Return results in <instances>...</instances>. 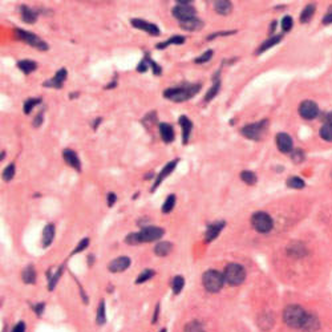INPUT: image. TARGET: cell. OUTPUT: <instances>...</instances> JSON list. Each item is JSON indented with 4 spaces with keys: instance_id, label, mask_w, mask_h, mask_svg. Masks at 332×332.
<instances>
[{
    "instance_id": "6da1fadb",
    "label": "cell",
    "mask_w": 332,
    "mask_h": 332,
    "mask_svg": "<svg viewBox=\"0 0 332 332\" xmlns=\"http://www.w3.org/2000/svg\"><path fill=\"white\" fill-rule=\"evenodd\" d=\"M202 88L201 83H184L178 86L167 88L164 90V97L173 103H184L193 99Z\"/></svg>"
},
{
    "instance_id": "7a4b0ae2",
    "label": "cell",
    "mask_w": 332,
    "mask_h": 332,
    "mask_svg": "<svg viewBox=\"0 0 332 332\" xmlns=\"http://www.w3.org/2000/svg\"><path fill=\"white\" fill-rule=\"evenodd\" d=\"M307 316H309V313L296 304L286 307L285 312H283V320L287 326L292 328H303Z\"/></svg>"
},
{
    "instance_id": "3957f363",
    "label": "cell",
    "mask_w": 332,
    "mask_h": 332,
    "mask_svg": "<svg viewBox=\"0 0 332 332\" xmlns=\"http://www.w3.org/2000/svg\"><path fill=\"white\" fill-rule=\"evenodd\" d=\"M14 35L16 40H20V42H23V43L28 44V45L36 48V49L42 51V52H45V51L49 49V45L44 42L43 39L39 38L38 35L29 32V31H25V29L21 28H15Z\"/></svg>"
},
{
    "instance_id": "277c9868",
    "label": "cell",
    "mask_w": 332,
    "mask_h": 332,
    "mask_svg": "<svg viewBox=\"0 0 332 332\" xmlns=\"http://www.w3.org/2000/svg\"><path fill=\"white\" fill-rule=\"evenodd\" d=\"M202 285L209 292H218L225 285V276L217 270H208L202 275Z\"/></svg>"
},
{
    "instance_id": "5b68a950",
    "label": "cell",
    "mask_w": 332,
    "mask_h": 332,
    "mask_svg": "<svg viewBox=\"0 0 332 332\" xmlns=\"http://www.w3.org/2000/svg\"><path fill=\"white\" fill-rule=\"evenodd\" d=\"M223 276H225V282H228V285L239 286L246 279V271L243 269V266L238 263H230L223 271Z\"/></svg>"
},
{
    "instance_id": "8992f818",
    "label": "cell",
    "mask_w": 332,
    "mask_h": 332,
    "mask_svg": "<svg viewBox=\"0 0 332 332\" xmlns=\"http://www.w3.org/2000/svg\"><path fill=\"white\" fill-rule=\"evenodd\" d=\"M171 14L178 20V23L197 18V10L193 5V1H177L171 10Z\"/></svg>"
},
{
    "instance_id": "52a82bcc",
    "label": "cell",
    "mask_w": 332,
    "mask_h": 332,
    "mask_svg": "<svg viewBox=\"0 0 332 332\" xmlns=\"http://www.w3.org/2000/svg\"><path fill=\"white\" fill-rule=\"evenodd\" d=\"M251 225L252 228H255L258 232L266 234V232H270L272 230V228H274V221L265 211H256L255 214H252Z\"/></svg>"
},
{
    "instance_id": "ba28073f",
    "label": "cell",
    "mask_w": 332,
    "mask_h": 332,
    "mask_svg": "<svg viewBox=\"0 0 332 332\" xmlns=\"http://www.w3.org/2000/svg\"><path fill=\"white\" fill-rule=\"evenodd\" d=\"M267 124H269L267 120H262V121H258V123L249 124V125H246V126H243L241 129V133H242L245 137L249 138V140L258 141V140H261L263 133L266 132Z\"/></svg>"
},
{
    "instance_id": "9c48e42d",
    "label": "cell",
    "mask_w": 332,
    "mask_h": 332,
    "mask_svg": "<svg viewBox=\"0 0 332 332\" xmlns=\"http://www.w3.org/2000/svg\"><path fill=\"white\" fill-rule=\"evenodd\" d=\"M138 232H140L141 243H149L161 239L164 237V234H165V230L162 228H157V226H145L141 231Z\"/></svg>"
},
{
    "instance_id": "30bf717a",
    "label": "cell",
    "mask_w": 332,
    "mask_h": 332,
    "mask_svg": "<svg viewBox=\"0 0 332 332\" xmlns=\"http://www.w3.org/2000/svg\"><path fill=\"white\" fill-rule=\"evenodd\" d=\"M178 162H180V158H174V160L169 161L165 166H164V167H162L161 171H160V174H158V176L154 178V184H153V186H152V193H153V191H156L157 187L161 185L162 181L165 180L166 177L170 176L171 173L176 170V167H177V165H178Z\"/></svg>"
},
{
    "instance_id": "8fae6325",
    "label": "cell",
    "mask_w": 332,
    "mask_h": 332,
    "mask_svg": "<svg viewBox=\"0 0 332 332\" xmlns=\"http://www.w3.org/2000/svg\"><path fill=\"white\" fill-rule=\"evenodd\" d=\"M66 77H68V71L66 68H62L55 73V76L49 80L44 81L43 86L44 88H53V89H62L64 83H65Z\"/></svg>"
},
{
    "instance_id": "7c38bea8",
    "label": "cell",
    "mask_w": 332,
    "mask_h": 332,
    "mask_svg": "<svg viewBox=\"0 0 332 332\" xmlns=\"http://www.w3.org/2000/svg\"><path fill=\"white\" fill-rule=\"evenodd\" d=\"M299 113H300V116L306 120L316 119L319 116L318 105H316V103L310 101V100L303 101V103L300 104V106H299Z\"/></svg>"
},
{
    "instance_id": "4fadbf2b",
    "label": "cell",
    "mask_w": 332,
    "mask_h": 332,
    "mask_svg": "<svg viewBox=\"0 0 332 332\" xmlns=\"http://www.w3.org/2000/svg\"><path fill=\"white\" fill-rule=\"evenodd\" d=\"M130 24H132V27H134V28L141 29L144 32L149 33L150 36H160V33H161L158 25L149 23V21L144 19H130Z\"/></svg>"
},
{
    "instance_id": "5bb4252c",
    "label": "cell",
    "mask_w": 332,
    "mask_h": 332,
    "mask_svg": "<svg viewBox=\"0 0 332 332\" xmlns=\"http://www.w3.org/2000/svg\"><path fill=\"white\" fill-rule=\"evenodd\" d=\"M225 226H226L225 221H215V222L209 223L208 228H206V232H205V241H206V243L213 242L214 239L219 235V232L225 228Z\"/></svg>"
},
{
    "instance_id": "9a60e30c",
    "label": "cell",
    "mask_w": 332,
    "mask_h": 332,
    "mask_svg": "<svg viewBox=\"0 0 332 332\" xmlns=\"http://www.w3.org/2000/svg\"><path fill=\"white\" fill-rule=\"evenodd\" d=\"M221 85H222V81H221V72L217 71L213 75V77H211V86H210V89L208 90L206 95H205L204 99L205 103H210L215 96L218 95L219 90H221Z\"/></svg>"
},
{
    "instance_id": "2e32d148",
    "label": "cell",
    "mask_w": 332,
    "mask_h": 332,
    "mask_svg": "<svg viewBox=\"0 0 332 332\" xmlns=\"http://www.w3.org/2000/svg\"><path fill=\"white\" fill-rule=\"evenodd\" d=\"M276 146L282 153H291L294 150V143L292 138L287 133H278L276 134Z\"/></svg>"
},
{
    "instance_id": "e0dca14e",
    "label": "cell",
    "mask_w": 332,
    "mask_h": 332,
    "mask_svg": "<svg viewBox=\"0 0 332 332\" xmlns=\"http://www.w3.org/2000/svg\"><path fill=\"white\" fill-rule=\"evenodd\" d=\"M158 132H160V137L165 144H171L176 140V132H174V128L171 126L170 124H158Z\"/></svg>"
},
{
    "instance_id": "ac0fdd59",
    "label": "cell",
    "mask_w": 332,
    "mask_h": 332,
    "mask_svg": "<svg viewBox=\"0 0 332 332\" xmlns=\"http://www.w3.org/2000/svg\"><path fill=\"white\" fill-rule=\"evenodd\" d=\"M178 124H180L181 129H182V144L186 145L189 143L190 136H191V132H193V123L191 120L187 119L185 114H182L178 117Z\"/></svg>"
},
{
    "instance_id": "d6986e66",
    "label": "cell",
    "mask_w": 332,
    "mask_h": 332,
    "mask_svg": "<svg viewBox=\"0 0 332 332\" xmlns=\"http://www.w3.org/2000/svg\"><path fill=\"white\" fill-rule=\"evenodd\" d=\"M130 266V258L129 256H119L108 265V270L110 272H123Z\"/></svg>"
},
{
    "instance_id": "ffe728a7",
    "label": "cell",
    "mask_w": 332,
    "mask_h": 332,
    "mask_svg": "<svg viewBox=\"0 0 332 332\" xmlns=\"http://www.w3.org/2000/svg\"><path fill=\"white\" fill-rule=\"evenodd\" d=\"M62 158L66 162V165L73 167L76 171H81V161L76 152H73L72 149H64L62 150Z\"/></svg>"
},
{
    "instance_id": "44dd1931",
    "label": "cell",
    "mask_w": 332,
    "mask_h": 332,
    "mask_svg": "<svg viewBox=\"0 0 332 332\" xmlns=\"http://www.w3.org/2000/svg\"><path fill=\"white\" fill-rule=\"evenodd\" d=\"M55 232H56V228H55L53 223L45 225V228H43V232H42V246L44 249H47L52 245L53 239H55Z\"/></svg>"
},
{
    "instance_id": "7402d4cb",
    "label": "cell",
    "mask_w": 332,
    "mask_h": 332,
    "mask_svg": "<svg viewBox=\"0 0 332 332\" xmlns=\"http://www.w3.org/2000/svg\"><path fill=\"white\" fill-rule=\"evenodd\" d=\"M40 11L29 8L27 5H20V15H21V20L27 24H35L39 18Z\"/></svg>"
},
{
    "instance_id": "603a6c76",
    "label": "cell",
    "mask_w": 332,
    "mask_h": 332,
    "mask_svg": "<svg viewBox=\"0 0 332 332\" xmlns=\"http://www.w3.org/2000/svg\"><path fill=\"white\" fill-rule=\"evenodd\" d=\"M204 21L198 18H193V19L185 20V21H181L180 27L182 29H185L187 32H195V31H199V29L204 28Z\"/></svg>"
},
{
    "instance_id": "cb8c5ba5",
    "label": "cell",
    "mask_w": 332,
    "mask_h": 332,
    "mask_svg": "<svg viewBox=\"0 0 332 332\" xmlns=\"http://www.w3.org/2000/svg\"><path fill=\"white\" fill-rule=\"evenodd\" d=\"M214 11L218 15H222V16H226V15H230L232 11V3L228 1V0H218V1H214L213 3Z\"/></svg>"
},
{
    "instance_id": "d4e9b609",
    "label": "cell",
    "mask_w": 332,
    "mask_h": 332,
    "mask_svg": "<svg viewBox=\"0 0 332 332\" xmlns=\"http://www.w3.org/2000/svg\"><path fill=\"white\" fill-rule=\"evenodd\" d=\"M186 42L185 36H181V35H176V36H171L170 39H167L162 43L156 44L157 49H165V48L170 47V45H181Z\"/></svg>"
},
{
    "instance_id": "484cf974",
    "label": "cell",
    "mask_w": 332,
    "mask_h": 332,
    "mask_svg": "<svg viewBox=\"0 0 332 332\" xmlns=\"http://www.w3.org/2000/svg\"><path fill=\"white\" fill-rule=\"evenodd\" d=\"M16 65L24 75H29V73H32L38 69V62H33V60H19Z\"/></svg>"
},
{
    "instance_id": "4316f807",
    "label": "cell",
    "mask_w": 332,
    "mask_h": 332,
    "mask_svg": "<svg viewBox=\"0 0 332 332\" xmlns=\"http://www.w3.org/2000/svg\"><path fill=\"white\" fill-rule=\"evenodd\" d=\"M282 35H276V36H272V38H270L269 40H266V42H263V43L261 44V47L258 48V51H256V55H261V53L266 52L267 49H270V48H272L274 45H276V44L280 43V40H282Z\"/></svg>"
},
{
    "instance_id": "83f0119b",
    "label": "cell",
    "mask_w": 332,
    "mask_h": 332,
    "mask_svg": "<svg viewBox=\"0 0 332 332\" xmlns=\"http://www.w3.org/2000/svg\"><path fill=\"white\" fill-rule=\"evenodd\" d=\"M21 279L27 285H33L36 282V270H35L33 266L29 265L24 269L23 272H21Z\"/></svg>"
},
{
    "instance_id": "f1b7e54d",
    "label": "cell",
    "mask_w": 332,
    "mask_h": 332,
    "mask_svg": "<svg viewBox=\"0 0 332 332\" xmlns=\"http://www.w3.org/2000/svg\"><path fill=\"white\" fill-rule=\"evenodd\" d=\"M173 250V243L170 242H158L154 246V252L158 256H166L169 255Z\"/></svg>"
},
{
    "instance_id": "f546056e",
    "label": "cell",
    "mask_w": 332,
    "mask_h": 332,
    "mask_svg": "<svg viewBox=\"0 0 332 332\" xmlns=\"http://www.w3.org/2000/svg\"><path fill=\"white\" fill-rule=\"evenodd\" d=\"M42 101L43 100L40 99V97H31V99H28L25 103H24V105H23V110H24V113L25 114H31V112H32L38 105H40L42 104Z\"/></svg>"
},
{
    "instance_id": "4dcf8cb0",
    "label": "cell",
    "mask_w": 332,
    "mask_h": 332,
    "mask_svg": "<svg viewBox=\"0 0 332 332\" xmlns=\"http://www.w3.org/2000/svg\"><path fill=\"white\" fill-rule=\"evenodd\" d=\"M176 201H177L176 194L167 195L165 199V202H164V205H162V213L164 214L171 213L173 209H174V206H176Z\"/></svg>"
},
{
    "instance_id": "1f68e13d",
    "label": "cell",
    "mask_w": 332,
    "mask_h": 332,
    "mask_svg": "<svg viewBox=\"0 0 332 332\" xmlns=\"http://www.w3.org/2000/svg\"><path fill=\"white\" fill-rule=\"evenodd\" d=\"M319 328V320L316 316H313V315H310L307 316V320H306V323H304V326L302 330H304V331L307 332H312V331H316Z\"/></svg>"
},
{
    "instance_id": "d6a6232c",
    "label": "cell",
    "mask_w": 332,
    "mask_h": 332,
    "mask_svg": "<svg viewBox=\"0 0 332 332\" xmlns=\"http://www.w3.org/2000/svg\"><path fill=\"white\" fill-rule=\"evenodd\" d=\"M241 180H242L245 184H247V185L252 186V185H255L258 178H256V174L254 173V171L243 170L242 173H241Z\"/></svg>"
},
{
    "instance_id": "836d02e7",
    "label": "cell",
    "mask_w": 332,
    "mask_h": 332,
    "mask_svg": "<svg viewBox=\"0 0 332 332\" xmlns=\"http://www.w3.org/2000/svg\"><path fill=\"white\" fill-rule=\"evenodd\" d=\"M184 286H185V279H184V276L181 275H177L174 276V279H173V282H171V289H173V292L176 295H178L182 291V289H184Z\"/></svg>"
},
{
    "instance_id": "e575fe53",
    "label": "cell",
    "mask_w": 332,
    "mask_h": 332,
    "mask_svg": "<svg viewBox=\"0 0 332 332\" xmlns=\"http://www.w3.org/2000/svg\"><path fill=\"white\" fill-rule=\"evenodd\" d=\"M15 173H16V166H15V164H10V165L5 166V169L1 173V177L5 182H10V181L14 180Z\"/></svg>"
},
{
    "instance_id": "d590c367",
    "label": "cell",
    "mask_w": 332,
    "mask_h": 332,
    "mask_svg": "<svg viewBox=\"0 0 332 332\" xmlns=\"http://www.w3.org/2000/svg\"><path fill=\"white\" fill-rule=\"evenodd\" d=\"M96 320H97V324L99 326H103L105 322H106V312H105V302L101 300L99 304V309H97V316H96Z\"/></svg>"
},
{
    "instance_id": "8d00e7d4",
    "label": "cell",
    "mask_w": 332,
    "mask_h": 332,
    "mask_svg": "<svg viewBox=\"0 0 332 332\" xmlns=\"http://www.w3.org/2000/svg\"><path fill=\"white\" fill-rule=\"evenodd\" d=\"M287 186L289 187H291V189H303L304 186H306V184H304V181L300 178V177H290L289 180H287Z\"/></svg>"
},
{
    "instance_id": "74e56055",
    "label": "cell",
    "mask_w": 332,
    "mask_h": 332,
    "mask_svg": "<svg viewBox=\"0 0 332 332\" xmlns=\"http://www.w3.org/2000/svg\"><path fill=\"white\" fill-rule=\"evenodd\" d=\"M156 275V271L154 270H150V269H147V270H144L140 275L137 276V279H136V285H141V283H145L146 280L152 279L153 276Z\"/></svg>"
},
{
    "instance_id": "f35d334b",
    "label": "cell",
    "mask_w": 332,
    "mask_h": 332,
    "mask_svg": "<svg viewBox=\"0 0 332 332\" xmlns=\"http://www.w3.org/2000/svg\"><path fill=\"white\" fill-rule=\"evenodd\" d=\"M313 14H315V5L313 4L307 5V7L303 10V12H302V15H300V21H302V23H307V21L311 20Z\"/></svg>"
},
{
    "instance_id": "ab89813d",
    "label": "cell",
    "mask_w": 332,
    "mask_h": 332,
    "mask_svg": "<svg viewBox=\"0 0 332 332\" xmlns=\"http://www.w3.org/2000/svg\"><path fill=\"white\" fill-rule=\"evenodd\" d=\"M185 332H205L204 324L198 320H193V322L187 323L185 326Z\"/></svg>"
},
{
    "instance_id": "60d3db41",
    "label": "cell",
    "mask_w": 332,
    "mask_h": 332,
    "mask_svg": "<svg viewBox=\"0 0 332 332\" xmlns=\"http://www.w3.org/2000/svg\"><path fill=\"white\" fill-rule=\"evenodd\" d=\"M62 271H64V267H60L52 276H49V283H48V290H49V291H52V290L56 287L57 282H59V279H60V276H62Z\"/></svg>"
},
{
    "instance_id": "b9f144b4",
    "label": "cell",
    "mask_w": 332,
    "mask_h": 332,
    "mask_svg": "<svg viewBox=\"0 0 332 332\" xmlns=\"http://www.w3.org/2000/svg\"><path fill=\"white\" fill-rule=\"evenodd\" d=\"M213 55H214L213 49H208V51H205L202 55H199V56L194 60V62L195 64H205V62H209L210 60H211Z\"/></svg>"
},
{
    "instance_id": "7bdbcfd3",
    "label": "cell",
    "mask_w": 332,
    "mask_h": 332,
    "mask_svg": "<svg viewBox=\"0 0 332 332\" xmlns=\"http://www.w3.org/2000/svg\"><path fill=\"white\" fill-rule=\"evenodd\" d=\"M125 242L130 245V246H136V245H141V239H140V232H130L129 235L125 238Z\"/></svg>"
},
{
    "instance_id": "ee69618b",
    "label": "cell",
    "mask_w": 332,
    "mask_h": 332,
    "mask_svg": "<svg viewBox=\"0 0 332 332\" xmlns=\"http://www.w3.org/2000/svg\"><path fill=\"white\" fill-rule=\"evenodd\" d=\"M320 136L326 141H332V125L330 124L323 125V128L320 129Z\"/></svg>"
},
{
    "instance_id": "f6af8a7d",
    "label": "cell",
    "mask_w": 332,
    "mask_h": 332,
    "mask_svg": "<svg viewBox=\"0 0 332 332\" xmlns=\"http://www.w3.org/2000/svg\"><path fill=\"white\" fill-rule=\"evenodd\" d=\"M145 57H146L147 62H149V66L152 68L153 73L156 75V76H160V75H162V68L158 64H157L154 60H152V57L149 56V55H145Z\"/></svg>"
},
{
    "instance_id": "bcb514c9",
    "label": "cell",
    "mask_w": 332,
    "mask_h": 332,
    "mask_svg": "<svg viewBox=\"0 0 332 332\" xmlns=\"http://www.w3.org/2000/svg\"><path fill=\"white\" fill-rule=\"evenodd\" d=\"M88 246H89V238H84V239H81L80 242H79V245H77L76 249L72 251L71 255H76V254H79V252L84 251Z\"/></svg>"
},
{
    "instance_id": "7dc6e473",
    "label": "cell",
    "mask_w": 332,
    "mask_h": 332,
    "mask_svg": "<svg viewBox=\"0 0 332 332\" xmlns=\"http://www.w3.org/2000/svg\"><path fill=\"white\" fill-rule=\"evenodd\" d=\"M289 252L294 256H302L306 254V250H304V247L302 245H294V246L290 247Z\"/></svg>"
},
{
    "instance_id": "c3c4849f",
    "label": "cell",
    "mask_w": 332,
    "mask_h": 332,
    "mask_svg": "<svg viewBox=\"0 0 332 332\" xmlns=\"http://www.w3.org/2000/svg\"><path fill=\"white\" fill-rule=\"evenodd\" d=\"M292 25H294V20H292V18H291V16H285L283 20H282V29H283L285 32H289V31H291V28H292Z\"/></svg>"
},
{
    "instance_id": "681fc988",
    "label": "cell",
    "mask_w": 332,
    "mask_h": 332,
    "mask_svg": "<svg viewBox=\"0 0 332 332\" xmlns=\"http://www.w3.org/2000/svg\"><path fill=\"white\" fill-rule=\"evenodd\" d=\"M232 33H235V31H222V32L210 33L209 36L206 38V40H208V42H210V40H214V39L219 38V36H228V35H232Z\"/></svg>"
},
{
    "instance_id": "f907efd6",
    "label": "cell",
    "mask_w": 332,
    "mask_h": 332,
    "mask_svg": "<svg viewBox=\"0 0 332 332\" xmlns=\"http://www.w3.org/2000/svg\"><path fill=\"white\" fill-rule=\"evenodd\" d=\"M136 69H137V72H140V73H145V72L149 69V62H147L146 57H145L144 60H141V62H140V64H138Z\"/></svg>"
},
{
    "instance_id": "816d5d0a",
    "label": "cell",
    "mask_w": 332,
    "mask_h": 332,
    "mask_svg": "<svg viewBox=\"0 0 332 332\" xmlns=\"http://www.w3.org/2000/svg\"><path fill=\"white\" fill-rule=\"evenodd\" d=\"M116 202H117V195L114 194V193H108V195H106V204H108V206L113 208Z\"/></svg>"
},
{
    "instance_id": "f5cc1de1",
    "label": "cell",
    "mask_w": 332,
    "mask_h": 332,
    "mask_svg": "<svg viewBox=\"0 0 332 332\" xmlns=\"http://www.w3.org/2000/svg\"><path fill=\"white\" fill-rule=\"evenodd\" d=\"M292 161L294 162H302L303 161L304 158V154L302 150H294V153H292Z\"/></svg>"
},
{
    "instance_id": "db71d44e",
    "label": "cell",
    "mask_w": 332,
    "mask_h": 332,
    "mask_svg": "<svg viewBox=\"0 0 332 332\" xmlns=\"http://www.w3.org/2000/svg\"><path fill=\"white\" fill-rule=\"evenodd\" d=\"M43 121H44L43 113H39L38 116L35 117V120H33V126H35V128H39V126H42Z\"/></svg>"
},
{
    "instance_id": "11a10c76",
    "label": "cell",
    "mask_w": 332,
    "mask_h": 332,
    "mask_svg": "<svg viewBox=\"0 0 332 332\" xmlns=\"http://www.w3.org/2000/svg\"><path fill=\"white\" fill-rule=\"evenodd\" d=\"M44 307H45V304L44 303H38V304H35V306H32L33 311L38 313L39 316L44 312Z\"/></svg>"
},
{
    "instance_id": "9f6ffc18",
    "label": "cell",
    "mask_w": 332,
    "mask_h": 332,
    "mask_svg": "<svg viewBox=\"0 0 332 332\" xmlns=\"http://www.w3.org/2000/svg\"><path fill=\"white\" fill-rule=\"evenodd\" d=\"M12 332H25V324L23 322L18 323L14 327V330H12Z\"/></svg>"
},
{
    "instance_id": "6f0895ef",
    "label": "cell",
    "mask_w": 332,
    "mask_h": 332,
    "mask_svg": "<svg viewBox=\"0 0 332 332\" xmlns=\"http://www.w3.org/2000/svg\"><path fill=\"white\" fill-rule=\"evenodd\" d=\"M332 23V8L327 12V15L324 16V19H323V24H331Z\"/></svg>"
},
{
    "instance_id": "680465c9",
    "label": "cell",
    "mask_w": 332,
    "mask_h": 332,
    "mask_svg": "<svg viewBox=\"0 0 332 332\" xmlns=\"http://www.w3.org/2000/svg\"><path fill=\"white\" fill-rule=\"evenodd\" d=\"M101 123H103V117H96V119L93 120V123H92V129H93V130H97V128H99Z\"/></svg>"
},
{
    "instance_id": "91938a15",
    "label": "cell",
    "mask_w": 332,
    "mask_h": 332,
    "mask_svg": "<svg viewBox=\"0 0 332 332\" xmlns=\"http://www.w3.org/2000/svg\"><path fill=\"white\" fill-rule=\"evenodd\" d=\"M116 85H117V80L110 81L109 85H105V89H112V88H114Z\"/></svg>"
},
{
    "instance_id": "94428289",
    "label": "cell",
    "mask_w": 332,
    "mask_h": 332,
    "mask_svg": "<svg viewBox=\"0 0 332 332\" xmlns=\"http://www.w3.org/2000/svg\"><path fill=\"white\" fill-rule=\"evenodd\" d=\"M93 261H95V256H93V255L88 256V265H89V266L93 265Z\"/></svg>"
},
{
    "instance_id": "6125c7cd",
    "label": "cell",
    "mask_w": 332,
    "mask_h": 332,
    "mask_svg": "<svg viewBox=\"0 0 332 332\" xmlns=\"http://www.w3.org/2000/svg\"><path fill=\"white\" fill-rule=\"evenodd\" d=\"M327 121H328V124H330V125H332V112L327 116Z\"/></svg>"
},
{
    "instance_id": "be15d7a7",
    "label": "cell",
    "mask_w": 332,
    "mask_h": 332,
    "mask_svg": "<svg viewBox=\"0 0 332 332\" xmlns=\"http://www.w3.org/2000/svg\"><path fill=\"white\" fill-rule=\"evenodd\" d=\"M5 158V152L4 150H1V153H0V161H3Z\"/></svg>"
},
{
    "instance_id": "e7e4bbea",
    "label": "cell",
    "mask_w": 332,
    "mask_h": 332,
    "mask_svg": "<svg viewBox=\"0 0 332 332\" xmlns=\"http://www.w3.org/2000/svg\"><path fill=\"white\" fill-rule=\"evenodd\" d=\"M77 96H79V93H77V92H76V93H71L69 99H73V97H77Z\"/></svg>"
}]
</instances>
